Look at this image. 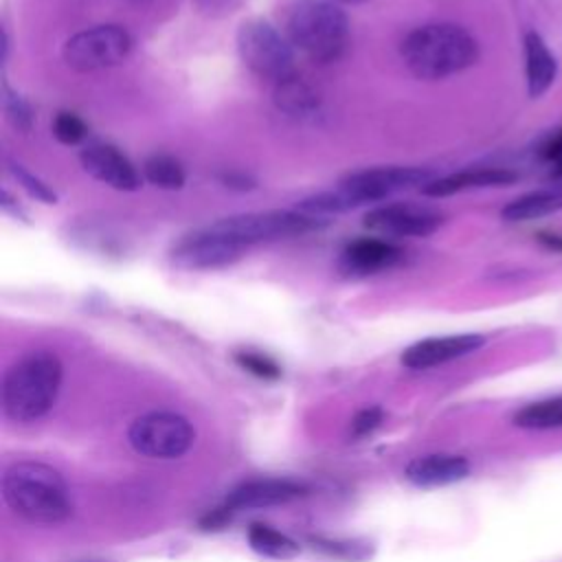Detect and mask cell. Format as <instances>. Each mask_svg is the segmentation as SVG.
Returning <instances> with one entry per match:
<instances>
[{
    "mask_svg": "<svg viewBox=\"0 0 562 562\" xmlns=\"http://www.w3.org/2000/svg\"><path fill=\"white\" fill-rule=\"evenodd\" d=\"M485 345V338L481 334H454V336H437V338H424L402 353V364L408 369H428L443 362H450L454 358L468 356Z\"/></svg>",
    "mask_w": 562,
    "mask_h": 562,
    "instance_id": "cell-13",
    "label": "cell"
},
{
    "mask_svg": "<svg viewBox=\"0 0 562 562\" xmlns=\"http://www.w3.org/2000/svg\"><path fill=\"white\" fill-rule=\"evenodd\" d=\"M560 209H562V180H555L544 189H536L531 193H525L512 200L507 206H503L501 217L505 222H529V220L551 215Z\"/></svg>",
    "mask_w": 562,
    "mask_h": 562,
    "instance_id": "cell-19",
    "label": "cell"
},
{
    "mask_svg": "<svg viewBox=\"0 0 562 562\" xmlns=\"http://www.w3.org/2000/svg\"><path fill=\"white\" fill-rule=\"evenodd\" d=\"M285 37L312 61H336L349 42V20L331 0H296L285 15Z\"/></svg>",
    "mask_w": 562,
    "mask_h": 562,
    "instance_id": "cell-4",
    "label": "cell"
},
{
    "mask_svg": "<svg viewBox=\"0 0 562 562\" xmlns=\"http://www.w3.org/2000/svg\"><path fill=\"white\" fill-rule=\"evenodd\" d=\"M323 224H325V220L301 213L296 209L294 211L274 209V211H252V213L222 217L209 226L215 233H220L222 237H226L228 241H233L246 250L252 244L303 235L314 228H321Z\"/></svg>",
    "mask_w": 562,
    "mask_h": 562,
    "instance_id": "cell-5",
    "label": "cell"
},
{
    "mask_svg": "<svg viewBox=\"0 0 562 562\" xmlns=\"http://www.w3.org/2000/svg\"><path fill=\"white\" fill-rule=\"evenodd\" d=\"M9 173L15 178V182L20 187L26 189L29 195H33L35 200L44 202V204H55L57 202V193L37 176H33L31 171H26L20 162H9Z\"/></svg>",
    "mask_w": 562,
    "mask_h": 562,
    "instance_id": "cell-24",
    "label": "cell"
},
{
    "mask_svg": "<svg viewBox=\"0 0 562 562\" xmlns=\"http://www.w3.org/2000/svg\"><path fill=\"white\" fill-rule=\"evenodd\" d=\"M305 492L303 485L285 479H257L235 487L226 498V509H250L288 503Z\"/></svg>",
    "mask_w": 562,
    "mask_h": 562,
    "instance_id": "cell-15",
    "label": "cell"
},
{
    "mask_svg": "<svg viewBox=\"0 0 562 562\" xmlns=\"http://www.w3.org/2000/svg\"><path fill=\"white\" fill-rule=\"evenodd\" d=\"M400 257L402 248H397L393 241L380 237H360L345 246L340 268L347 274H373L395 266Z\"/></svg>",
    "mask_w": 562,
    "mask_h": 562,
    "instance_id": "cell-14",
    "label": "cell"
},
{
    "mask_svg": "<svg viewBox=\"0 0 562 562\" xmlns=\"http://www.w3.org/2000/svg\"><path fill=\"white\" fill-rule=\"evenodd\" d=\"M551 176H553V180H562V162L553 165V169H551Z\"/></svg>",
    "mask_w": 562,
    "mask_h": 562,
    "instance_id": "cell-32",
    "label": "cell"
},
{
    "mask_svg": "<svg viewBox=\"0 0 562 562\" xmlns=\"http://www.w3.org/2000/svg\"><path fill=\"white\" fill-rule=\"evenodd\" d=\"M237 53L241 61L261 79L279 83L296 75L294 46L266 20L252 18L239 24Z\"/></svg>",
    "mask_w": 562,
    "mask_h": 562,
    "instance_id": "cell-6",
    "label": "cell"
},
{
    "mask_svg": "<svg viewBox=\"0 0 562 562\" xmlns=\"http://www.w3.org/2000/svg\"><path fill=\"white\" fill-rule=\"evenodd\" d=\"M2 105H4V114L11 121L13 127H18L20 132H29L33 125V114L29 103L13 92L9 86H4V97H2Z\"/></svg>",
    "mask_w": 562,
    "mask_h": 562,
    "instance_id": "cell-26",
    "label": "cell"
},
{
    "mask_svg": "<svg viewBox=\"0 0 562 562\" xmlns=\"http://www.w3.org/2000/svg\"><path fill=\"white\" fill-rule=\"evenodd\" d=\"M248 542L257 553L274 558V560H290V558L299 555V544L292 538H288L285 533H281L268 525H261V522H255L248 529Z\"/></svg>",
    "mask_w": 562,
    "mask_h": 562,
    "instance_id": "cell-21",
    "label": "cell"
},
{
    "mask_svg": "<svg viewBox=\"0 0 562 562\" xmlns=\"http://www.w3.org/2000/svg\"><path fill=\"white\" fill-rule=\"evenodd\" d=\"M538 154H540V158L547 160V162H553V165L562 162V127H560L558 132H553V134L540 145Z\"/></svg>",
    "mask_w": 562,
    "mask_h": 562,
    "instance_id": "cell-29",
    "label": "cell"
},
{
    "mask_svg": "<svg viewBox=\"0 0 562 562\" xmlns=\"http://www.w3.org/2000/svg\"><path fill=\"white\" fill-rule=\"evenodd\" d=\"M382 422V408L380 406H371V408H362L353 422H351V435L353 437H364L369 432H373Z\"/></svg>",
    "mask_w": 562,
    "mask_h": 562,
    "instance_id": "cell-28",
    "label": "cell"
},
{
    "mask_svg": "<svg viewBox=\"0 0 562 562\" xmlns=\"http://www.w3.org/2000/svg\"><path fill=\"white\" fill-rule=\"evenodd\" d=\"M441 213L413 202L380 204L362 217V226L382 237H426L441 226Z\"/></svg>",
    "mask_w": 562,
    "mask_h": 562,
    "instance_id": "cell-10",
    "label": "cell"
},
{
    "mask_svg": "<svg viewBox=\"0 0 562 562\" xmlns=\"http://www.w3.org/2000/svg\"><path fill=\"white\" fill-rule=\"evenodd\" d=\"M2 498L13 514L37 525H57L72 514L64 476L40 461H18L7 468Z\"/></svg>",
    "mask_w": 562,
    "mask_h": 562,
    "instance_id": "cell-1",
    "label": "cell"
},
{
    "mask_svg": "<svg viewBox=\"0 0 562 562\" xmlns=\"http://www.w3.org/2000/svg\"><path fill=\"white\" fill-rule=\"evenodd\" d=\"M86 123L72 112H59L53 121V134L64 145H77L86 138Z\"/></svg>",
    "mask_w": 562,
    "mask_h": 562,
    "instance_id": "cell-25",
    "label": "cell"
},
{
    "mask_svg": "<svg viewBox=\"0 0 562 562\" xmlns=\"http://www.w3.org/2000/svg\"><path fill=\"white\" fill-rule=\"evenodd\" d=\"M516 180V173L509 169H501V167H485V169H468V171H459V173H450L437 180H430L428 184L422 187L424 195L430 198H443V195H452L465 189H481V187H503V184H512Z\"/></svg>",
    "mask_w": 562,
    "mask_h": 562,
    "instance_id": "cell-17",
    "label": "cell"
},
{
    "mask_svg": "<svg viewBox=\"0 0 562 562\" xmlns=\"http://www.w3.org/2000/svg\"><path fill=\"white\" fill-rule=\"evenodd\" d=\"M432 180L430 169L422 167H373V169H362L356 173H349L342 182L340 189L351 198L356 206L369 204V202H380L397 191L411 189L415 184H428Z\"/></svg>",
    "mask_w": 562,
    "mask_h": 562,
    "instance_id": "cell-9",
    "label": "cell"
},
{
    "mask_svg": "<svg viewBox=\"0 0 562 562\" xmlns=\"http://www.w3.org/2000/svg\"><path fill=\"white\" fill-rule=\"evenodd\" d=\"M514 424L518 428H529V430L560 428L562 426V395L527 404L525 408H520L514 415Z\"/></svg>",
    "mask_w": 562,
    "mask_h": 562,
    "instance_id": "cell-22",
    "label": "cell"
},
{
    "mask_svg": "<svg viewBox=\"0 0 562 562\" xmlns=\"http://www.w3.org/2000/svg\"><path fill=\"white\" fill-rule=\"evenodd\" d=\"M143 176L149 184L165 189V191L182 189V184L187 180L182 165L173 156H167V154L149 156L143 165Z\"/></svg>",
    "mask_w": 562,
    "mask_h": 562,
    "instance_id": "cell-23",
    "label": "cell"
},
{
    "mask_svg": "<svg viewBox=\"0 0 562 562\" xmlns=\"http://www.w3.org/2000/svg\"><path fill=\"white\" fill-rule=\"evenodd\" d=\"M400 50L406 68L426 81L457 75L479 59L476 40L463 26L450 22L417 26L404 37Z\"/></svg>",
    "mask_w": 562,
    "mask_h": 562,
    "instance_id": "cell-2",
    "label": "cell"
},
{
    "mask_svg": "<svg viewBox=\"0 0 562 562\" xmlns=\"http://www.w3.org/2000/svg\"><path fill=\"white\" fill-rule=\"evenodd\" d=\"M274 103L290 116H312L316 114L321 99L310 83H305L299 75H292L274 83Z\"/></svg>",
    "mask_w": 562,
    "mask_h": 562,
    "instance_id": "cell-20",
    "label": "cell"
},
{
    "mask_svg": "<svg viewBox=\"0 0 562 562\" xmlns=\"http://www.w3.org/2000/svg\"><path fill=\"white\" fill-rule=\"evenodd\" d=\"M525 75H527V90L529 97H542L558 77V59L549 50L547 42L529 31L525 35Z\"/></svg>",
    "mask_w": 562,
    "mask_h": 562,
    "instance_id": "cell-18",
    "label": "cell"
},
{
    "mask_svg": "<svg viewBox=\"0 0 562 562\" xmlns=\"http://www.w3.org/2000/svg\"><path fill=\"white\" fill-rule=\"evenodd\" d=\"M336 4H360V2H367V0H331Z\"/></svg>",
    "mask_w": 562,
    "mask_h": 562,
    "instance_id": "cell-33",
    "label": "cell"
},
{
    "mask_svg": "<svg viewBox=\"0 0 562 562\" xmlns=\"http://www.w3.org/2000/svg\"><path fill=\"white\" fill-rule=\"evenodd\" d=\"M222 182L226 187H231V189H241V191L252 187V180L248 176H244V173H226V176H222Z\"/></svg>",
    "mask_w": 562,
    "mask_h": 562,
    "instance_id": "cell-30",
    "label": "cell"
},
{
    "mask_svg": "<svg viewBox=\"0 0 562 562\" xmlns=\"http://www.w3.org/2000/svg\"><path fill=\"white\" fill-rule=\"evenodd\" d=\"M132 50V37L116 24H99L75 33L64 44V61L77 72H94L121 64Z\"/></svg>",
    "mask_w": 562,
    "mask_h": 562,
    "instance_id": "cell-8",
    "label": "cell"
},
{
    "mask_svg": "<svg viewBox=\"0 0 562 562\" xmlns=\"http://www.w3.org/2000/svg\"><path fill=\"white\" fill-rule=\"evenodd\" d=\"M195 439L191 422L176 413H147L132 422L127 430L130 446L149 459H178Z\"/></svg>",
    "mask_w": 562,
    "mask_h": 562,
    "instance_id": "cell-7",
    "label": "cell"
},
{
    "mask_svg": "<svg viewBox=\"0 0 562 562\" xmlns=\"http://www.w3.org/2000/svg\"><path fill=\"white\" fill-rule=\"evenodd\" d=\"M540 241L547 244V246L553 248V250H562V239H560L558 235H544V233H540Z\"/></svg>",
    "mask_w": 562,
    "mask_h": 562,
    "instance_id": "cell-31",
    "label": "cell"
},
{
    "mask_svg": "<svg viewBox=\"0 0 562 562\" xmlns=\"http://www.w3.org/2000/svg\"><path fill=\"white\" fill-rule=\"evenodd\" d=\"M61 362L53 351L40 349L22 356L2 378V413L18 424L44 417L61 386Z\"/></svg>",
    "mask_w": 562,
    "mask_h": 562,
    "instance_id": "cell-3",
    "label": "cell"
},
{
    "mask_svg": "<svg viewBox=\"0 0 562 562\" xmlns=\"http://www.w3.org/2000/svg\"><path fill=\"white\" fill-rule=\"evenodd\" d=\"M81 167L99 182L116 191H136L140 187V173L134 162L108 143H90L79 154Z\"/></svg>",
    "mask_w": 562,
    "mask_h": 562,
    "instance_id": "cell-12",
    "label": "cell"
},
{
    "mask_svg": "<svg viewBox=\"0 0 562 562\" xmlns=\"http://www.w3.org/2000/svg\"><path fill=\"white\" fill-rule=\"evenodd\" d=\"M470 463L461 454H426L413 459L404 474L417 487H439L465 479Z\"/></svg>",
    "mask_w": 562,
    "mask_h": 562,
    "instance_id": "cell-16",
    "label": "cell"
},
{
    "mask_svg": "<svg viewBox=\"0 0 562 562\" xmlns=\"http://www.w3.org/2000/svg\"><path fill=\"white\" fill-rule=\"evenodd\" d=\"M244 248L228 241L211 226L182 235L171 248V261L184 270H213L241 257Z\"/></svg>",
    "mask_w": 562,
    "mask_h": 562,
    "instance_id": "cell-11",
    "label": "cell"
},
{
    "mask_svg": "<svg viewBox=\"0 0 562 562\" xmlns=\"http://www.w3.org/2000/svg\"><path fill=\"white\" fill-rule=\"evenodd\" d=\"M237 364L250 373H255L257 378H266V380H272V378H279L281 369L274 360H270L268 356L263 353H257V351H239L235 356Z\"/></svg>",
    "mask_w": 562,
    "mask_h": 562,
    "instance_id": "cell-27",
    "label": "cell"
}]
</instances>
